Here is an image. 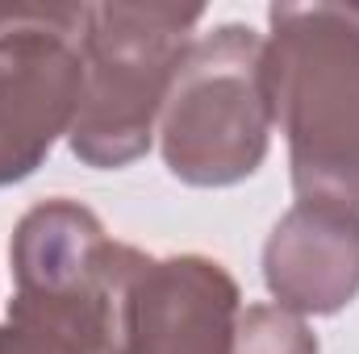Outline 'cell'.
<instances>
[{
	"instance_id": "obj_1",
	"label": "cell",
	"mask_w": 359,
	"mask_h": 354,
	"mask_svg": "<svg viewBox=\"0 0 359 354\" xmlns=\"http://www.w3.org/2000/svg\"><path fill=\"white\" fill-rule=\"evenodd\" d=\"M264 67L297 204L359 221V4H271Z\"/></svg>"
},
{
	"instance_id": "obj_2",
	"label": "cell",
	"mask_w": 359,
	"mask_h": 354,
	"mask_svg": "<svg viewBox=\"0 0 359 354\" xmlns=\"http://www.w3.org/2000/svg\"><path fill=\"white\" fill-rule=\"evenodd\" d=\"M201 17L205 8L180 4H88L84 92L67 134L80 163L113 171L151 150Z\"/></svg>"
},
{
	"instance_id": "obj_3",
	"label": "cell",
	"mask_w": 359,
	"mask_h": 354,
	"mask_svg": "<svg viewBox=\"0 0 359 354\" xmlns=\"http://www.w3.org/2000/svg\"><path fill=\"white\" fill-rule=\"evenodd\" d=\"M271 125L264 38L238 21L192 38L159 113L168 171L192 187L243 183L268 159Z\"/></svg>"
},
{
	"instance_id": "obj_4",
	"label": "cell",
	"mask_w": 359,
	"mask_h": 354,
	"mask_svg": "<svg viewBox=\"0 0 359 354\" xmlns=\"http://www.w3.org/2000/svg\"><path fill=\"white\" fill-rule=\"evenodd\" d=\"M88 4H0V187L29 179L72 134Z\"/></svg>"
},
{
	"instance_id": "obj_5",
	"label": "cell",
	"mask_w": 359,
	"mask_h": 354,
	"mask_svg": "<svg viewBox=\"0 0 359 354\" xmlns=\"http://www.w3.org/2000/svg\"><path fill=\"white\" fill-rule=\"evenodd\" d=\"M113 354H234L238 283L205 255H142L117 242Z\"/></svg>"
},
{
	"instance_id": "obj_6",
	"label": "cell",
	"mask_w": 359,
	"mask_h": 354,
	"mask_svg": "<svg viewBox=\"0 0 359 354\" xmlns=\"http://www.w3.org/2000/svg\"><path fill=\"white\" fill-rule=\"evenodd\" d=\"M264 283L297 317H330L359 296V221L292 204L264 242Z\"/></svg>"
},
{
	"instance_id": "obj_7",
	"label": "cell",
	"mask_w": 359,
	"mask_h": 354,
	"mask_svg": "<svg viewBox=\"0 0 359 354\" xmlns=\"http://www.w3.org/2000/svg\"><path fill=\"white\" fill-rule=\"evenodd\" d=\"M113 259L109 271L88 283L17 288V296L8 300V317L0 321V354H113Z\"/></svg>"
},
{
	"instance_id": "obj_8",
	"label": "cell",
	"mask_w": 359,
	"mask_h": 354,
	"mask_svg": "<svg viewBox=\"0 0 359 354\" xmlns=\"http://www.w3.org/2000/svg\"><path fill=\"white\" fill-rule=\"evenodd\" d=\"M234 354H322L318 338L309 334V325L280 309V304H251L238 313V330H234Z\"/></svg>"
}]
</instances>
